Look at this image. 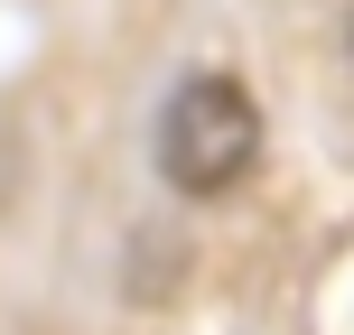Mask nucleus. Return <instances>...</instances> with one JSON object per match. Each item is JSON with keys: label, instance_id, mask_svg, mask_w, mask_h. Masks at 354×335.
<instances>
[{"label": "nucleus", "instance_id": "f257e3e1", "mask_svg": "<svg viewBox=\"0 0 354 335\" xmlns=\"http://www.w3.org/2000/svg\"><path fill=\"white\" fill-rule=\"evenodd\" d=\"M261 149H270L261 103H252V84H243V75H224V66L187 75V84L168 93V112H159V168H168L177 195H196V205L252 186Z\"/></svg>", "mask_w": 354, "mask_h": 335}, {"label": "nucleus", "instance_id": "f03ea898", "mask_svg": "<svg viewBox=\"0 0 354 335\" xmlns=\"http://www.w3.org/2000/svg\"><path fill=\"white\" fill-rule=\"evenodd\" d=\"M345 56H354V10H345Z\"/></svg>", "mask_w": 354, "mask_h": 335}]
</instances>
